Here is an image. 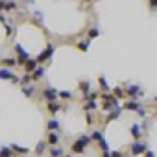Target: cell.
I'll use <instances>...</instances> for the list:
<instances>
[{
    "mask_svg": "<svg viewBox=\"0 0 157 157\" xmlns=\"http://www.w3.org/2000/svg\"><path fill=\"white\" fill-rule=\"evenodd\" d=\"M78 139H82L83 142H87V144H91L93 142V137L91 135H87V133H80V137H78Z\"/></svg>",
    "mask_w": 157,
    "mask_h": 157,
    "instance_id": "cell-30",
    "label": "cell"
},
{
    "mask_svg": "<svg viewBox=\"0 0 157 157\" xmlns=\"http://www.w3.org/2000/svg\"><path fill=\"white\" fill-rule=\"evenodd\" d=\"M93 122H94V120H93V115H87V124L93 126Z\"/></svg>",
    "mask_w": 157,
    "mask_h": 157,
    "instance_id": "cell-33",
    "label": "cell"
},
{
    "mask_svg": "<svg viewBox=\"0 0 157 157\" xmlns=\"http://www.w3.org/2000/svg\"><path fill=\"white\" fill-rule=\"evenodd\" d=\"M129 151H131V155H144L148 151V144L144 140H133L129 146Z\"/></svg>",
    "mask_w": 157,
    "mask_h": 157,
    "instance_id": "cell-1",
    "label": "cell"
},
{
    "mask_svg": "<svg viewBox=\"0 0 157 157\" xmlns=\"http://www.w3.org/2000/svg\"><path fill=\"white\" fill-rule=\"evenodd\" d=\"M0 157H2V155H0Z\"/></svg>",
    "mask_w": 157,
    "mask_h": 157,
    "instance_id": "cell-41",
    "label": "cell"
},
{
    "mask_svg": "<svg viewBox=\"0 0 157 157\" xmlns=\"http://www.w3.org/2000/svg\"><path fill=\"white\" fill-rule=\"evenodd\" d=\"M140 105H142V104L137 102V100H126V102L122 104V109H124V111H139Z\"/></svg>",
    "mask_w": 157,
    "mask_h": 157,
    "instance_id": "cell-7",
    "label": "cell"
},
{
    "mask_svg": "<svg viewBox=\"0 0 157 157\" xmlns=\"http://www.w3.org/2000/svg\"><path fill=\"white\" fill-rule=\"evenodd\" d=\"M102 157H111V151H104V153H102Z\"/></svg>",
    "mask_w": 157,
    "mask_h": 157,
    "instance_id": "cell-37",
    "label": "cell"
},
{
    "mask_svg": "<svg viewBox=\"0 0 157 157\" xmlns=\"http://www.w3.org/2000/svg\"><path fill=\"white\" fill-rule=\"evenodd\" d=\"M65 157H70V155H65Z\"/></svg>",
    "mask_w": 157,
    "mask_h": 157,
    "instance_id": "cell-39",
    "label": "cell"
},
{
    "mask_svg": "<svg viewBox=\"0 0 157 157\" xmlns=\"http://www.w3.org/2000/svg\"><path fill=\"white\" fill-rule=\"evenodd\" d=\"M131 137L135 139V140H140V137H142V133H144V129H142V126L140 124H133L131 126Z\"/></svg>",
    "mask_w": 157,
    "mask_h": 157,
    "instance_id": "cell-12",
    "label": "cell"
},
{
    "mask_svg": "<svg viewBox=\"0 0 157 157\" xmlns=\"http://www.w3.org/2000/svg\"><path fill=\"white\" fill-rule=\"evenodd\" d=\"M98 83H100V87H102V93H111V91H113V89L107 85V82H105V78H104V76L98 78Z\"/></svg>",
    "mask_w": 157,
    "mask_h": 157,
    "instance_id": "cell-22",
    "label": "cell"
},
{
    "mask_svg": "<svg viewBox=\"0 0 157 157\" xmlns=\"http://www.w3.org/2000/svg\"><path fill=\"white\" fill-rule=\"evenodd\" d=\"M59 128H61V124H59V120H57L56 117H52V118L46 122V129H48V131H59Z\"/></svg>",
    "mask_w": 157,
    "mask_h": 157,
    "instance_id": "cell-13",
    "label": "cell"
},
{
    "mask_svg": "<svg viewBox=\"0 0 157 157\" xmlns=\"http://www.w3.org/2000/svg\"><path fill=\"white\" fill-rule=\"evenodd\" d=\"M37 93V87L32 83V85H26V87H22V94L26 96V98H33V94Z\"/></svg>",
    "mask_w": 157,
    "mask_h": 157,
    "instance_id": "cell-17",
    "label": "cell"
},
{
    "mask_svg": "<svg viewBox=\"0 0 157 157\" xmlns=\"http://www.w3.org/2000/svg\"><path fill=\"white\" fill-rule=\"evenodd\" d=\"M89 44H91V41H78V48H80L82 52H87Z\"/></svg>",
    "mask_w": 157,
    "mask_h": 157,
    "instance_id": "cell-27",
    "label": "cell"
},
{
    "mask_svg": "<svg viewBox=\"0 0 157 157\" xmlns=\"http://www.w3.org/2000/svg\"><path fill=\"white\" fill-rule=\"evenodd\" d=\"M15 78V72L11 70V68H6V67H0V80H8V82H11Z\"/></svg>",
    "mask_w": 157,
    "mask_h": 157,
    "instance_id": "cell-9",
    "label": "cell"
},
{
    "mask_svg": "<svg viewBox=\"0 0 157 157\" xmlns=\"http://www.w3.org/2000/svg\"><path fill=\"white\" fill-rule=\"evenodd\" d=\"M44 72H46V68L43 67V65H39L33 72H32V78H33V82H37V80H41V78H44Z\"/></svg>",
    "mask_w": 157,
    "mask_h": 157,
    "instance_id": "cell-15",
    "label": "cell"
},
{
    "mask_svg": "<svg viewBox=\"0 0 157 157\" xmlns=\"http://www.w3.org/2000/svg\"><path fill=\"white\" fill-rule=\"evenodd\" d=\"M32 82H33V78H32V74H22V78H21V83H22V87H26V85H32Z\"/></svg>",
    "mask_w": 157,
    "mask_h": 157,
    "instance_id": "cell-24",
    "label": "cell"
},
{
    "mask_svg": "<svg viewBox=\"0 0 157 157\" xmlns=\"http://www.w3.org/2000/svg\"><path fill=\"white\" fill-rule=\"evenodd\" d=\"M124 91H126V96H129L131 100H135L137 96H142V94H144V89H142V87H139V85H133V83H131V85H128Z\"/></svg>",
    "mask_w": 157,
    "mask_h": 157,
    "instance_id": "cell-4",
    "label": "cell"
},
{
    "mask_svg": "<svg viewBox=\"0 0 157 157\" xmlns=\"http://www.w3.org/2000/svg\"><path fill=\"white\" fill-rule=\"evenodd\" d=\"M11 150H13L15 153H21V155H28V153H30V150L24 148V146H21V144H11Z\"/></svg>",
    "mask_w": 157,
    "mask_h": 157,
    "instance_id": "cell-21",
    "label": "cell"
},
{
    "mask_svg": "<svg viewBox=\"0 0 157 157\" xmlns=\"http://www.w3.org/2000/svg\"><path fill=\"white\" fill-rule=\"evenodd\" d=\"M52 54H54V44H52V43H48V46H46V48H44V50H43V52H41L35 59H37V63L41 65V63L48 61V59L52 57Z\"/></svg>",
    "mask_w": 157,
    "mask_h": 157,
    "instance_id": "cell-6",
    "label": "cell"
},
{
    "mask_svg": "<svg viewBox=\"0 0 157 157\" xmlns=\"http://www.w3.org/2000/svg\"><path fill=\"white\" fill-rule=\"evenodd\" d=\"M46 146H48V142H46V140H39V142H37V146H35V153H37V155H43V153L48 150Z\"/></svg>",
    "mask_w": 157,
    "mask_h": 157,
    "instance_id": "cell-20",
    "label": "cell"
},
{
    "mask_svg": "<svg viewBox=\"0 0 157 157\" xmlns=\"http://www.w3.org/2000/svg\"><path fill=\"white\" fill-rule=\"evenodd\" d=\"M100 35V30L96 28V26H93L91 30H89V39H94V37H98Z\"/></svg>",
    "mask_w": 157,
    "mask_h": 157,
    "instance_id": "cell-29",
    "label": "cell"
},
{
    "mask_svg": "<svg viewBox=\"0 0 157 157\" xmlns=\"http://www.w3.org/2000/svg\"><path fill=\"white\" fill-rule=\"evenodd\" d=\"M111 93H113V96H115L117 100H120V98H124V96H126V91H124L122 87H115Z\"/></svg>",
    "mask_w": 157,
    "mask_h": 157,
    "instance_id": "cell-25",
    "label": "cell"
},
{
    "mask_svg": "<svg viewBox=\"0 0 157 157\" xmlns=\"http://www.w3.org/2000/svg\"><path fill=\"white\" fill-rule=\"evenodd\" d=\"M37 67H39L37 59H35V57H30V59L26 61V65H24V72H26V74H32V72H33Z\"/></svg>",
    "mask_w": 157,
    "mask_h": 157,
    "instance_id": "cell-10",
    "label": "cell"
},
{
    "mask_svg": "<svg viewBox=\"0 0 157 157\" xmlns=\"http://www.w3.org/2000/svg\"><path fill=\"white\" fill-rule=\"evenodd\" d=\"M13 150H11V146H2V148H0V155H2V157H13Z\"/></svg>",
    "mask_w": 157,
    "mask_h": 157,
    "instance_id": "cell-23",
    "label": "cell"
},
{
    "mask_svg": "<svg viewBox=\"0 0 157 157\" xmlns=\"http://www.w3.org/2000/svg\"><path fill=\"white\" fill-rule=\"evenodd\" d=\"M59 98H63V100H72L74 94H72L70 91H59Z\"/></svg>",
    "mask_w": 157,
    "mask_h": 157,
    "instance_id": "cell-28",
    "label": "cell"
},
{
    "mask_svg": "<svg viewBox=\"0 0 157 157\" xmlns=\"http://www.w3.org/2000/svg\"><path fill=\"white\" fill-rule=\"evenodd\" d=\"M146 113H148V111H146V107H142V105H140V107H139V111H137V115H139V117H146Z\"/></svg>",
    "mask_w": 157,
    "mask_h": 157,
    "instance_id": "cell-32",
    "label": "cell"
},
{
    "mask_svg": "<svg viewBox=\"0 0 157 157\" xmlns=\"http://www.w3.org/2000/svg\"><path fill=\"white\" fill-rule=\"evenodd\" d=\"M91 137H93V140H96V142H100V140L104 139V131H100V129H94V131L91 133Z\"/></svg>",
    "mask_w": 157,
    "mask_h": 157,
    "instance_id": "cell-26",
    "label": "cell"
},
{
    "mask_svg": "<svg viewBox=\"0 0 157 157\" xmlns=\"http://www.w3.org/2000/svg\"><path fill=\"white\" fill-rule=\"evenodd\" d=\"M80 91H82V94L85 96V102H87V100L91 98V94H93V93H91V83H89V82H80Z\"/></svg>",
    "mask_w": 157,
    "mask_h": 157,
    "instance_id": "cell-11",
    "label": "cell"
},
{
    "mask_svg": "<svg viewBox=\"0 0 157 157\" xmlns=\"http://www.w3.org/2000/svg\"><path fill=\"white\" fill-rule=\"evenodd\" d=\"M144 157H155V153H153V151H151V150H148V151H146V153H144Z\"/></svg>",
    "mask_w": 157,
    "mask_h": 157,
    "instance_id": "cell-34",
    "label": "cell"
},
{
    "mask_svg": "<svg viewBox=\"0 0 157 157\" xmlns=\"http://www.w3.org/2000/svg\"><path fill=\"white\" fill-rule=\"evenodd\" d=\"M87 2H89V0H87Z\"/></svg>",
    "mask_w": 157,
    "mask_h": 157,
    "instance_id": "cell-42",
    "label": "cell"
},
{
    "mask_svg": "<svg viewBox=\"0 0 157 157\" xmlns=\"http://www.w3.org/2000/svg\"><path fill=\"white\" fill-rule=\"evenodd\" d=\"M0 10H6V2H4V0H0Z\"/></svg>",
    "mask_w": 157,
    "mask_h": 157,
    "instance_id": "cell-36",
    "label": "cell"
},
{
    "mask_svg": "<svg viewBox=\"0 0 157 157\" xmlns=\"http://www.w3.org/2000/svg\"><path fill=\"white\" fill-rule=\"evenodd\" d=\"M2 67H6V68H13L15 65H19V61H17V57H2Z\"/></svg>",
    "mask_w": 157,
    "mask_h": 157,
    "instance_id": "cell-16",
    "label": "cell"
},
{
    "mask_svg": "<svg viewBox=\"0 0 157 157\" xmlns=\"http://www.w3.org/2000/svg\"><path fill=\"white\" fill-rule=\"evenodd\" d=\"M41 96H43L46 102H57V98H59V91L54 89V87H44L43 93H41Z\"/></svg>",
    "mask_w": 157,
    "mask_h": 157,
    "instance_id": "cell-2",
    "label": "cell"
},
{
    "mask_svg": "<svg viewBox=\"0 0 157 157\" xmlns=\"http://www.w3.org/2000/svg\"><path fill=\"white\" fill-rule=\"evenodd\" d=\"M13 48H15V52H17V61H19V65H22V67H24V65H26V61L30 59V54H28V52H26L19 43H17Z\"/></svg>",
    "mask_w": 157,
    "mask_h": 157,
    "instance_id": "cell-3",
    "label": "cell"
},
{
    "mask_svg": "<svg viewBox=\"0 0 157 157\" xmlns=\"http://www.w3.org/2000/svg\"><path fill=\"white\" fill-rule=\"evenodd\" d=\"M46 142H48V146H57V144H59V133H57V131H50Z\"/></svg>",
    "mask_w": 157,
    "mask_h": 157,
    "instance_id": "cell-14",
    "label": "cell"
},
{
    "mask_svg": "<svg viewBox=\"0 0 157 157\" xmlns=\"http://www.w3.org/2000/svg\"><path fill=\"white\" fill-rule=\"evenodd\" d=\"M120 113H122V105L120 107H117V109H113L109 115H107V118H105V122H113V120H117L118 117H120Z\"/></svg>",
    "mask_w": 157,
    "mask_h": 157,
    "instance_id": "cell-19",
    "label": "cell"
},
{
    "mask_svg": "<svg viewBox=\"0 0 157 157\" xmlns=\"http://www.w3.org/2000/svg\"><path fill=\"white\" fill-rule=\"evenodd\" d=\"M11 10H17V4H15V2H10V0H8V2H6V11H11Z\"/></svg>",
    "mask_w": 157,
    "mask_h": 157,
    "instance_id": "cell-31",
    "label": "cell"
},
{
    "mask_svg": "<svg viewBox=\"0 0 157 157\" xmlns=\"http://www.w3.org/2000/svg\"><path fill=\"white\" fill-rule=\"evenodd\" d=\"M48 153H50V157H65L63 148H59V146H50L48 148Z\"/></svg>",
    "mask_w": 157,
    "mask_h": 157,
    "instance_id": "cell-18",
    "label": "cell"
},
{
    "mask_svg": "<svg viewBox=\"0 0 157 157\" xmlns=\"http://www.w3.org/2000/svg\"><path fill=\"white\" fill-rule=\"evenodd\" d=\"M87 142H83L82 139H76L72 144H70V151L72 153H78V155H80V153H85V150H87Z\"/></svg>",
    "mask_w": 157,
    "mask_h": 157,
    "instance_id": "cell-5",
    "label": "cell"
},
{
    "mask_svg": "<svg viewBox=\"0 0 157 157\" xmlns=\"http://www.w3.org/2000/svg\"><path fill=\"white\" fill-rule=\"evenodd\" d=\"M153 102H157V96H155V98H153Z\"/></svg>",
    "mask_w": 157,
    "mask_h": 157,
    "instance_id": "cell-38",
    "label": "cell"
},
{
    "mask_svg": "<svg viewBox=\"0 0 157 157\" xmlns=\"http://www.w3.org/2000/svg\"><path fill=\"white\" fill-rule=\"evenodd\" d=\"M46 109H48V113H50L52 117H56V115L63 109V104H59V102H48V104H46Z\"/></svg>",
    "mask_w": 157,
    "mask_h": 157,
    "instance_id": "cell-8",
    "label": "cell"
},
{
    "mask_svg": "<svg viewBox=\"0 0 157 157\" xmlns=\"http://www.w3.org/2000/svg\"><path fill=\"white\" fill-rule=\"evenodd\" d=\"M111 157H122V153L120 151H111Z\"/></svg>",
    "mask_w": 157,
    "mask_h": 157,
    "instance_id": "cell-35",
    "label": "cell"
},
{
    "mask_svg": "<svg viewBox=\"0 0 157 157\" xmlns=\"http://www.w3.org/2000/svg\"><path fill=\"white\" fill-rule=\"evenodd\" d=\"M0 61H2V57H0Z\"/></svg>",
    "mask_w": 157,
    "mask_h": 157,
    "instance_id": "cell-40",
    "label": "cell"
}]
</instances>
